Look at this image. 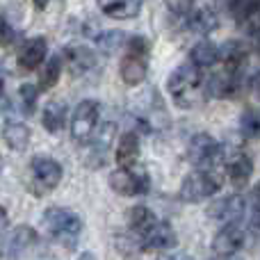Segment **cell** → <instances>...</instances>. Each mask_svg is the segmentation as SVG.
Returning <instances> with one entry per match:
<instances>
[{
    "label": "cell",
    "mask_w": 260,
    "mask_h": 260,
    "mask_svg": "<svg viewBox=\"0 0 260 260\" xmlns=\"http://www.w3.org/2000/svg\"><path fill=\"white\" fill-rule=\"evenodd\" d=\"M256 48H258V53H260V35L256 37Z\"/></svg>",
    "instance_id": "f35d334b"
},
{
    "label": "cell",
    "mask_w": 260,
    "mask_h": 260,
    "mask_svg": "<svg viewBox=\"0 0 260 260\" xmlns=\"http://www.w3.org/2000/svg\"><path fill=\"white\" fill-rule=\"evenodd\" d=\"M41 121H44V128L48 133H59L67 123V108L59 101H50L44 108V114H41Z\"/></svg>",
    "instance_id": "603a6c76"
},
{
    "label": "cell",
    "mask_w": 260,
    "mask_h": 260,
    "mask_svg": "<svg viewBox=\"0 0 260 260\" xmlns=\"http://www.w3.org/2000/svg\"><path fill=\"white\" fill-rule=\"evenodd\" d=\"M44 226L48 229V233L53 235L57 242H62L64 247H73L78 242L82 233V219L76 212L67 210V208L53 206L44 212Z\"/></svg>",
    "instance_id": "6da1fadb"
},
{
    "label": "cell",
    "mask_w": 260,
    "mask_h": 260,
    "mask_svg": "<svg viewBox=\"0 0 260 260\" xmlns=\"http://www.w3.org/2000/svg\"><path fill=\"white\" fill-rule=\"evenodd\" d=\"M219 260H240V258H235V256H229V258H219Z\"/></svg>",
    "instance_id": "ab89813d"
},
{
    "label": "cell",
    "mask_w": 260,
    "mask_h": 260,
    "mask_svg": "<svg viewBox=\"0 0 260 260\" xmlns=\"http://www.w3.org/2000/svg\"><path fill=\"white\" fill-rule=\"evenodd\" d=\"M59 76H62V59H59V57H50L48 62H46L44 71H41V76H39V87H41L44 91L50 89V87L57 85ZM41 89H39V91H41Z\"/></svg>",
    "instance_id": "484cf974"
},
{
    "label": "cell",
    "mask_w": 260,
    "mask_h": 260,
    "mask_svg": "<svg viewBox=\"0 0 260 260\" xmlns=\"http://www.w3.org/2000/svg\"><path fill=\"white\" fill-rule=\"evenodd\" d=\"M253 226L260 229V212H253Z\"/></svg>",
    "instance_id": "d590c367"
},
{
    "label": "cell",
    "mask_w": 260,
    "mask_h": 260,
    "mask_svg": "<svg viewBox=\"0 0 260 260\" xmlns=\"http://www.w3.org/2000/svg\"><path fill=\"white\" fill-rule=\"evenodd\" d=\"M176 242L178 240H176L174 229L167 221H160V219H157V224L148 233H144L139 238V247L144 251H167V249H174Z\"/></svg>",
    "instance_id": "9c48e42d"
},
{
    "label": "cell",
    "mask_w": 260,
    "mask_h": 260,
    "mask_svg": "<svg viewBox=\"0 0 260 260\" xmlns=\"http://www.w3.org/2000/svg\"><path fill=\"white\" fill-rule=\"evenodd\" d=\"M78 260H96V258H94V253H89V251H87V253H82V256L78 258Z\"/></svg>",
    "instance_id": "8d00e7d4"
},
{
    "label": "cell",
    "mask_w": 260,
    "mask_h": 260,
    "mask_svg": "<svg viewBox=\"0 0 260 260\" xmlns=\"http://www.w3.org/2000/svg\"><path fill=\"white\" fill-rule=\"evenodd\" d=\"M199 87H201V76L197 69L187 67V64L174 69V73L167 80V89H169L171 99L183 110L194 108V103L199 101Z\"/></svg>",
    "instance_id": "7a4b0ae2"
},
{
    "label": "cell",
    "mask_w": 260,
    "mask_h": 260,
    "mask_svg": "<svg viewBox=\"0 0 260 260\" xmlns=\"http://www.w3.org/2000/svg\"><path fill=\"white\" fill-rule=\"evenodd\" d=\"M187 155H189V162H192L199 171H208V174H210V169H215L221 157V146L212 135L199 133L189 139Z\"/></svg>",
    "instance_id": "3957f363"
},
{
    "label": "cell",
    "mask_w": 260,
    "mask_h": 260,
    "mask_svg": "<svg viewBox=\"0 0 260 260\" xmlns=\"http://www.w3.org/2000/svg\"><path fill=\"white\" fill-rule=\"evenodd\" d=\"M221 189V180L215 174L208 171H192L189 176H185L183 185H180V199L187 203L201 201V199L215 197Z\"/></svg>",
    "instance_id": "277c9868"
},
{
    "label": "cell",
    "mask_w": 260,
    "mask_h": 260,
    "mask_svg": "<svg viewBox=\"0 0 260 260\" xmlns=\"http://www.w3.org/2000/svg\"><path fill=\"white\" fill-rule=\"evenodd\" d=\"M238 87H240L238 76L224 71V73H217V76L212 78L208 89H210V96H215V99H231V96H235V89H238Z\"/></svg>",
    "instance_id": "7402d4cb"
},
{
    "label": "cell",
    "mask_w": 260,
    "mask_h": 260,
    "mask_svg": "<svg viewBox=\"0 0 260 260\" xmlns=\"http://www.w3.org/2000/svg\"><path fill=\"white\" fill-rule=\"evenodd\" d=\"M253 208H256V212H260V183L253 187Z\"/></svg>",
    "instance_id": "836d02e7"
},
{
    "label": "cell",
    "mask_w": 260,
    "mask_h": 260,
    "mask_svg": "<svg viewBox=\"0 0 260 260\" xmlns=\"http://www.w3.org/2000/svg\"><path fill=\"white\" fill-rule=\"evenodd\" d=\"M96 41H99L101 50L112 53V50H117L119 46L126 41V37H123V32H119V30H110V32H103L101 37H96Z\"/></svg>",
    "instance_id": "4316f807"
},
{
    "label": "cell",
    "mask_w": 260,
    "mask_h": 260,
    "mask_svg": "<svg viewBox=\"0 0 260 260\" xmlns=\"http://www.w3.org/2000/svg\"><path fill=\"white\" fill-rule=\"evenodd\" d=\"M249 53H251V50H249V46L244 44V41H240V39L226 41V44L219 48V59L224 62L226 73H235V76H238V73L244 69V64H247Z\"/></svg>",
    "instance_id": "8fae6325"
},
{
    "label": "cell",
    "mask_w": 260,
    "mask_h": 260,
    "mask_svg": "<svg viewBox=\"0 0 260 260\" xmlns=\"http://www.w3.org/2000/svg\"><path fill=\"white\" fill-rule=\"evenodd\" d=\"M101 117V103L99 101H80L78 108L73 110V117H71V137L76 142H87V139L94 135L96 123H99Z\"/></svg>",
    "instance_id": "5b68a950"
},
{
    "label": "cell",
    "mask_w": 260,
    "mask_h": 260,
    "mask_svg": "<svg viewBox=\"0 0 260 260\" xmlns=\"http://www.w3.org/2000/svg\"><path fill=\"white\" fill-rule=\"evenodd\" d=\"M35 242H37V231L32 226H16L12 233H7L0 240V256L16 258L25 249H30Z\"/></svg>",
    "instance_id": "52a82bcc"
},
{
    "label": "cell",
    "mask_w": 260,
    "mask_h": 260,
    "mask_svg": "<svg viewBox=\"0 0 260 260\" xmlns=\"http://www.w3.org/2000/svg\"><path fill=\"white\" fill-rule=\"evenodd\" d=\"M226 174H229V178L233 180L238 187L247 185V180L251 178V174H253L251 157H249L244 151H235L233 155L229 157V162H226Z\"/></svg>",
    "instance_id": "9a60e30c"
},
{
    "label": "cell",
    "mask_w": 260,
    "mask_h": 260,
    "mask_svg": "<svg viewBox=\"0 0 260 260\" xmlns=\"http://www.w3.org/2000/svg\"><path fill=\"white\" fill-rule=\"evenodd\" d=\"M242 27L249 32V35H256V37L260 35V3H258V7L253 9L251 14H249L247 21L242 23Z\"/></svg>",
    "instance_id": "4dcf8cb0"
},
{
    "label": "cell",
    "mask_w": 260,
    "mask_h": 260,
    "mask_svg": "<svg viewBox=\"0 0 260 260\" xmlns=\"http://www.w3.org/2000/svg\"><path fill=\"white\" fill-rule=\"evenodd\" d=\"M3 139L12 151H25L27 144H30V128L25 123L7 121L3 126Z\"/></svg>",
    "instance_id": "ffe728a7"
},
{
    "label": "cell",
    "mask_w": 260,
    "mask_h": 260,
    "mask_svg": "<svg viewBox=\"0 0 260 260\" xmlns=\"http://www.w3.org/2000/svg\"><path fill=\"white\" fill-rule=\"evenodd\" d=\"M64 59H67V67L71 69V73L76 76H82L96 67V53L87 46H69L64 50Z\"/></svg>",
    "instance_id": "5bb4252c"
},
{
    "label": "cell",
    "mask_w": 260,
    "mask_h": 260,
    "mask_svg": "<svg viewBox=\"0 0 260 260\" xmlns=\"http://www.w3.org/2000/svg\"><path fill=\"white\" fill-rule=\"evenodd\" d=\"M208 215H210V219H215V221H231V224H233L235 219H240V217L244 215L242 197L235 194V197L217 199V201L208 208Z\"/></svg>",
    "instance_id": "4fadbf2b"
},
{
    "label": "cell",
    "mask_w": 260,
    "mask_h": 260,
    "mask_svg": "<svg viewBox=\"0 0 260 260\" xmlns=\"http://www.w3.org/2000/svg\"><path fill=\"white\" fill-rule=\"evenodd\" d=\"M18 96H21V103H23V112H25V114H32V112H35L39 89H37L35 85H23L21 89H18Z\"/></svg>",
    "instance_id": "83f0119b"
},
{
    "label": "cell",
    "mask_w": 260,
    "mask_h": 260,
    "mask_svg": "<svg viewBox=\"0 0 260 260\" xmlns=\"http://www.w3.org/2000/svg\"><path fill=\"white\" fill-rule=\"evenodd\" d=\"M3 89H5V76H3V71H0V94H3Z\"/></svg>",
    "instance_id": "74e56055"
},
{
    "label": "cell",
    "mask_w": 260,
    "mask_h": 260,
    "mask_svg": "<svg viewBox=\"0 0 260 260\" xmlns=\"http://www.w3.org/2000/svg\"><path fill=\"white\" fill-rule=\"evenodd\" d=\"M0 171H3V157H0Z\"/></svg>",
    "instance_id": "60d3db41"
},
{
    "label": "cell",
    "mask_w": 260,
    "mask_h": 260,
    "mask_svg": "<svg viewBox=\"0 0 260 260\" xmlns=\"http://www.w3.org/2000/svg\"><path fill=\"white\" fill-rule=\"evenodd\" d=\"M155 224H157V217L153 215V210H148L146 206H135L133 210H130V229H133V233L137 235V238L148 233Z\"/></svg>",
    "instance_id": "cb8c5ba5"
},
{
    "label": "cell",
    "mask_w": 260,
    "mask_h": 260,
    "mask_svg": "<svg viewBox=\"0 0 260 260\" xmlns=\"http://www.w3.org/2000/svg\"><path fill=\"white\" fill-rule=\"evenodd\" d=\"M240 130L247 139H258L260 137V110L247 108L240 119Z\"/></svg>",
    "instance_id": "d4e9b609"
},
{
    "label": "cell",
    "mask_w": 260,
    "mask_h": 260,
    "mask_svg": "<svg viewBox=\"0 0 260 260\" xmlns=\"http://www.w3.org/2000/svg\"><path fill=\"white\" fill-rule=\"evenodd\" d=\"M229 7H231V12H233V18L242 25L249 18V14L258 7V3H233V5H229Z\"/></svg>",
    "instance_id": "f546056e"
},
{
    "label": "cell",
    "mask_w": 260,
    "mask_h": 260,
    "mask_svg": "<svg viewBox=\"0 0 260 260\" xmlns=\"http://www.w3.org/2000/svg\"><path fill=\"white\" fill-rule=\"evenodd\" d=\"M101 12L110 18L117 21H126V18H135L142 12V3L137 0H123V3H101Z\"/></svg>",
    "instance_id": "44dd1931"
},
{
    "label": "cell",
    "mask_w": 260,
    "mask_h": 260,
    "mask_svg": "<svg viewBox=\"0 0 260 260\" xmlns=\"http://www.w3.org/2000/svg\"><path fill=\"white\" fill-rule=\"evenodd\" d=\"M219 59V48H217L212 41L203 39V41H197L189 50V62H192L194 69H208Z\"/></svg>",
    "instance_id": "ac0fdd59"
},
{
    "label": "cell",
    "mask_w": 260,
    "mask_h": 260,
    "mask_svg": "<svg viewBox=\"0 0 260 260\" xmlns=\"http://www.w3.org/2000/svg\"><path fill=\"white\" fill-rule=\"evenodd\" d=\"M185 21H187V25L192 27V30L201 32V35H206L212 27H217V16L212 14V9L208 7V5H192V9H189Z\"/></svg>",
    "instance_id": "d6986e66"
},
{
    "label": "cell",
    "mask_w": 260,
    "mask_h": 260,
    "mask_svg": "<svg viewBox=\"0 0 260 260\" xmlns=\"http://www.w3.org/2000/svg\"><path fill=\"white\" fill-rule=\"evenodd\" d=\"M162 260H192V258L183 256V253H174V256H167V258H162Z\"/></svg>",
    "instance_id": "e575fe53"
},
{
    "label": "cell",
    "mask_w": 260,
    "mask_h": 260,
    "mask_svg": "<svg viewBox=\"0 0 260 260\" xmlns=\"http://www.w3.org/2000/svg\"><path fill=\"white\" fill-rule=\"evenodd\" d=\"M119 73H121L126 85L135 87V85H139V82H144V78H146V62H144V57H139V55L126 53L121 64H119Z\"/></svg>",
    "instance_id": "e0dca14e"
},
{
    "label": "cell",
    "mask_w": 260,
    "mask_h": 260,
    "mask_svg": "<svg viewBox=\"0 0 260 260\" xmlns=\"http://www.w3.org/2000/svg\"><path fill=\"white\" fill-rule=\"evenodd\" d=\"M46 50H48V44H46L44 37H32V39H27L25 44L18 48V55H16L18 69H23V71H35L46 59Z\"/></svg>",
    "instance_id": "7c38bea8"
},
{
    "label": "cell",
    "mask_w": 260,
    "mask_h": 260,
    "mask_svg": "<svg viewBox=\"0 0 260 260\" xmlns=\"http://www.w3.org/2000/svg\"><path fill=\"white\" fill-rule=\"evenodd\" d=\"M112 137H114V123H105V128L99 133V137L94 139V148L99 151V160L108 153V148H110V142H112Z\"/></svg>",
    "instance_id": "f1b7e54d"
},
{
    "label": "cell",
    "mask_w": 260,
    "mask_h": 260,
    "mask_svg": "<svg viewBox=\"0 0 260 260\" xmlns=\"http://www.w3.org/2000/svg\"><path fill=\"white\" fill-rule=\"evenodd\" d=\"M16 30H14L12 25H9L5 18H0V46H9L16 41Z\"/></svg>",
    "instance_id": "1f68e13d"
},
{
    "label": "cell",
    "mask_w": 260,
    "mask_h": 260,
    "mask_svg": "<svg viewBox=\"0 0 260 260\" xmlns=\"http://www.w3.org/2000/svg\"><path fill=\"white\" fill-rule=\"evenodd\" d=\"M7 224H9V215H7V210L0 206V231L7 229Z\"/></svg>",
    "instance_id": "d6a6232c"
},
{
    "label": "cell",
    "mask_w": 260,
    "mask_h": 260,
    "mask_svg": "<svg viewBox=\"0 0 260 260\" xmlns=\"http://www.w3.org/2000/svg\"><path fill=\"white\" fill-rule=\"evenodd\" d=\"M139 160V137L137 133H123L117 144V162L119 169L133 171V167Z\"/></svg>",
    "instance_id": "2e32d148"
},
{
    "label": "cell",
    "mask_w": 260,
    "mask_h": 260,
    "mask_svg": "<svg viewBox=\"0 0 260 260\" xmlns=\"http://www.w3.org/2000/svg\"><path fill=\"white\" fill-rule=\"evenodd\" d=\"M30 169H32V176L35 180L41 185L44 189H53L59 185L62 180V165L57 160L48 155H35L30 162Z\"/></svg>",
    "instance_id": "ba28073f"
},
{
    "label": "cell",
    "mask_w": 260,
    "mask_h": 260,
    "mask_svg": "<svg viewBox=\"0 0 260 260\" xmlns=\"http://www.w3.org/2000/svg\"><path fill=\"white\" fill-rule=\"evenodd\" d=\"M110 187L121 197H137V194L148 192V176L135 174L128 169H117L110 174Z\"/></svg>",
    "instance_id": "8992f818"
},
{
    "label": "cell",
    "mask_w": 260,
    "mask_h": 260,
    "mask_svg": "<svg viewBox=\"0 0 260 260\" xmlns=\"http://www.w3.org/2000/svg\"><path fill=\"white\" fill-rule=\"evenodd\" d=\"M244 238H247V235H244V231L240 229V226L229 224L215 235V240H212V251L219 253L221 258H229L244 247Z\"/></svg>",
    "instance_id": "30bf717a"
}]
</instances>
